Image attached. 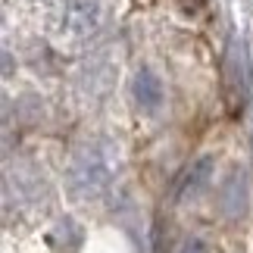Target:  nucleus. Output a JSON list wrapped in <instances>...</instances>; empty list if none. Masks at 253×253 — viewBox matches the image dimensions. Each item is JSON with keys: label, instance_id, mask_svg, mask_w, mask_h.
Masks as SVG:
<instances>
[{"label": "nucleus", "instance_id": "1", "mask_svg": "<svg viewBox=\"0 0 253 253\" xmlns=\"http://www.w3.org/2000/svg\"><path fill=\"white\" fill-rule=\"evenodd\" d=\"M110 157H103L100 147H84L82 153H75L72 166H69V184L75 197H97L106 191L110 184Z\"/></svg>", "mask_w": 253, "mask_h": 253}, {"label": "nucleus", "instance_id": "2", "mask_svg": "<svg viewBox=\"0 0 253 253\" xmlns=\"http://www.w3.org/2000/svg\"><path fill=\"white\" fill-rule=\"evenodd\" d=\"M134 100L141 103V110H157L163 100V84L150 69H141L134 79Z\"/></svg>", "mask_w": 253, "mask_h": 253}, {"label": "nucleus", "instance_id": "3", "mask_svg": "<svg viewBox=\"0 0 253 253\" xmlns=\"http://www.w3.org/2000/svg\"><path fill=\"white\" fill-rule=\"evenodd\" d=\"M210 172H212V160H210V157L197 160V163L191 166V172L184 175V181H181V191H178V194H181V197H194V194H197L203 184L210 181Z\"/></svg>", "mask_w": 253, "mask_h": 253}, {"label": "nucleus", "instance_id": "4", "mask_svg": "<svg viewBox=\"0 0 253 253\" xmlns=\"http://www.w3.org/2000/svg\"><path fill=\"white\" fill-rule=\"evenodd\" d=\"M181 253H207V247H203L200 241H188V244L181 247Z\"/></svg>", "mask_w": 253, "mask_h": 253}]
</instances>
